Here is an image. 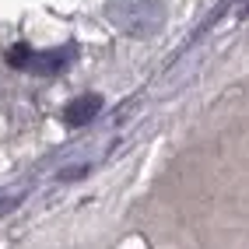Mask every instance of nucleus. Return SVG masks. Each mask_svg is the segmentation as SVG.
Returning a JSON list of instances; mask_svg holds the SVG:
<instances>
[{
	"mask_svg": "<svg viewBox=\"0 0 249 249\" xmlns=\"http://www.w3.org/2000/svg\"><path fill=\"white\" fill-rule=\"evenodd\" d=\"M71 56H74L71 46L67 49H56V53H32V49L18 46V49H11L7 60L14 63V67H28V71H36V74H60L71 63Z\"/></svg>",
	"mask_w": 249,
	"mask_h": 249,
	"instance_id": "nucleus-2",
	"label": "nucleus"
},
{
	"mask_svg": "<svg viewBox=\"0 0 249 249\" xmlns=\"http://www.w3.org/2000/svg\"><path fill=\"white\" fill-rule=\"evenodd\" d=\"M98 109H102V98H98V95H85V98H74V102L67 106L63 120H67L71 126H85L88 120H95Z\"/></svg>",
	"mask_w": 249,
	"mask_h": 249,
	"instance_id": "nucleus-3",
	"label": "nucleus"
},
{
	"mask_svg": "<svg viewBox=\"0 0 249 249\" xmlns=\"http://www.w3.org/2000/svg\"><path fill=\"white\" fill-rule=\"evenodd\" d=\"M109 18L126 28V32H137V36H147L161 25V7L155 0H116L109 7Z\"/></svg>",
	"mask_w": 249,
	"mask_h": 249,
	"instance_id": "nucleus-1",
	"label": "nucleus"
}]
</instances>
